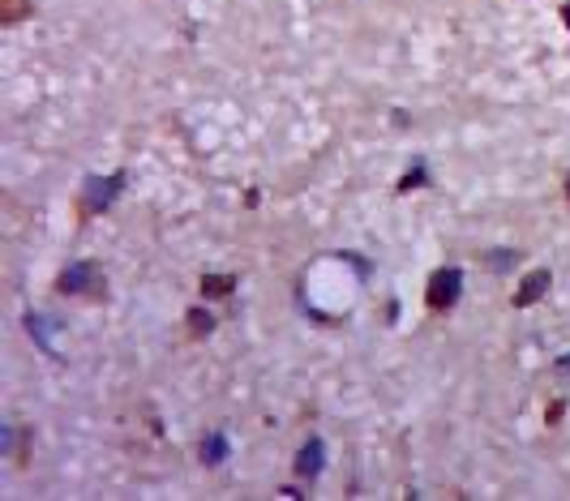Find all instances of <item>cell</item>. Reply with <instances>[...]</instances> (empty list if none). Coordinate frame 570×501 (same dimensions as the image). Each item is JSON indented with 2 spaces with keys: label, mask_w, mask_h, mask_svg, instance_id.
<instances>
[{
  "label": "cell",
  "mask_w": 570,
  "mask_h": 501,
  "mask_svg": "<svg viewBox=\"0 0 570 501\" xmlns=\"http://www.w3.org/2000/svg\"><path fill=\"white\" fill-rule=\"evenodd\" d=\"M120 189H125V172H112L108 180H103V176H90L86 189H82V197H78V215H82V219H95L99 210H108V206L116 202Z\"/></svg>",
  "instance_id": "6da1fadb"
},
{
  "label": "cell",
  "mask_w": 570,
  "mask_h": 501,
  "mask_svg": "<svg viewBox=\"0 0 570 501\" xmlns=\"http://www.w3.org/2000/svg\"><path fill=\"white\" fill-rule=\"evenodd\" d=\"M459 287H463V275L455 266H446V270H438V275L429 279V292H425V305H429V313H450L459 305Z\"/></svg>",
  "instance_id": "7a4b0ae2"
},
{
  "label": "cell",
  "mask_w": 570,
  "mask_h": 501,
  "mask_svg": "<svg viewBox=\"0 0 570 501\" xmlns=\"http://www.w3.org/2000/svg\"><path fill=\"white\" fill-rule=\"evenodd\" d=\"M95 275H99V270L90 266V262H82V266H69L65 275L56 279V287H60L65 296H78V292H86V283H95Z\"/></svg>",
  "instance_id": "3957f363"
},
{
  "label": "cell",
  "mask_w": 570,
  "mask_h": 501,
  "mask_svg": "<svg viewBox=\"0 0 570 501\" xmlns=\"http://www.w3.org/2000/svg\"><path fill=\"white\" fill-rule=\"evenodd\" d=\"M549 292V270H532L528 279H523V287L515 292V309H528V305H536L540 296Z\"/></svg>",
  "instance_id": "277c9868"
},
{
  "label": "cell",
  "mask_w": 570,
  "mask_h": 501,
  "mask_svg": "<svg viewBox=\"0 0 570 501\" xmlns=\"http://www.w3.org/2000/svg\"><path fill=\"white\" fill-rule=\"evenodd\" d=\"M322 472V442H318V437H313V442L305 446V450H300V463H296V476H318Z\"/></svg>",
  "instance_id": "5b68a950"
},
{
  "label": "cell",
  "mask_w": 570,
  "mask_h": 501,
  "mask_svg": "<svg viewBox=\"0 0 570 501\" xmlns=\"http://www.w3.org/2000/svg\"><path fill=\"white\" fill-rule=\"evenodd\" d=\"M30 13H35V0H0V22L5 26H18Z\"/></svg>",
  "instance_id": "8992f818"
},
{
  "label": "cell",
  "mask_w": 570,
  "mask_h": 501,
  "mask_svg": "<svg viewBox=\"0 0 570 501\" xmlns=\"http://www.w3.org/2000/svg\"><path fill=\"white\" fill-rule=\"evenodd\" d=\"M210 326H215V322H210V313H202V309H193V313H189V334H193V339L210 334Z\"/></svg>",
  "instance_id": "52a82bcc"
},
{
  "label": "cell",
  "mask_w": 570,
  "mask_h": 501,
  "mask_svg": "<svg viewBox=\"0 0 570 501\" xmlns=\"http://www.w3.org/2000/svg\"><path fill=\"white\" fill-rule=\"evenodd\" d=\"M515 257L519 253H510V249H493V257H485V266L489 270H506V266H515Z\"/></svg>",
  "instance_id": "ba28073f"
},
{
  "label": "cell",
  "mask_w": 570,
  "mask_h": 501,
  "mask_svg": "<svg viewBox=\"0 0 570 501\" xmlns=\"http://www.w3.org/2000/svg\"><path fill=\"white\" fill-rule=\"evenodd\" d=\"M202 292H210V296H228V292H232V279H202Z\"/></svg>",
  "instance_id": "9c48e42d"
},
{
  "label": "cell",
  "mask_w": 570,
  "mask_h": 501,
  "mask_svg": "<svg viewBox=\"0 0 570 501\" xmlns=\"http://www.w3.org/2000/svg\"><path fill=\"white\" fill-rule=\"evenodd\" d=\"M202 454H210L206 463H219V454H223V442H219V437H210V442L202 446Z\"/></svg>",
  "instance_id": "30bf717a"
},
{
  "label": "cell",
  "mask_w": 570,
  "mask_h": 501,
  "mask_svg": "<svg viewBox=\"0 0 570 501\" xmlns=\"http://www.w3.org/2000/svg\"><path fill=\"white\" fill-rule=\"evenodd\" d=\"M566 185H570V180H566ZM566 193H570V189H566Z\"/></svg>",
  "instance_id": "8fae6325"
}]
</instances>
